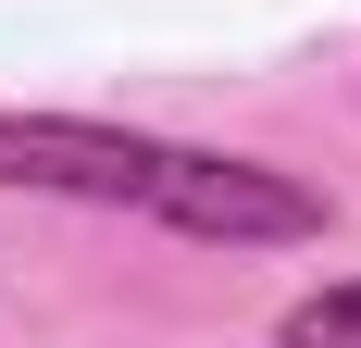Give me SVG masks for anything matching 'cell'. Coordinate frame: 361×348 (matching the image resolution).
<instances>
[{
  "label": "cell",
  "instance_id": "cell-2",
  "mask_svg": "<svg viewBox=\"0 0 361 348\" xmlns=\"http://www.w3.org/2000/svg\"><path fill=\"white\" fill-rule=\"evenodd\" d=\"M274 348H361V274L287 299V311H274Z\"/></svg>",
  "mask_w": 361,
  "mask_h": 348
},
{
  "label": "cell",
  "instance_id": "cell-1",
  "mask_svg": "<svg viewBox=\"0 0 361 348\" xmlns=\"http://www.w3.org/2000/svg\"><path fill=\"white\" fill-rule=\"evenodd\" d=\"M0 187L137 211V224L200 237V249H299L336 224V199L312 174H274L250 149H200V137H149V125H100V112H0Z\"/></svg>",
  "mask_w": 361,
  "mask_h": 348
}]
</instances>
